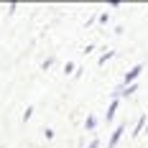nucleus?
I'll return each mask as SVG.
<instances>
[{"mask_svg": "<svg viewBox=\"0 0 148 148\" xmlns=\"http://www.w3.org/2000/svg\"><path fill=\"white\" fill-rule=\"evenodd\" d=\"M100 146V140H92V143H89V148H97Z\"/></svg>", "mask_w": 148, "mask_h": 148, "instance_id": "obj_8", "label": "nucleus"}, {"mask_svg": "<svg viewBox=\"0 0 148 148\" xmlns=\"http://www.w3.org/2000/svg\"><path fill=\"white\" fill-rule=\"evenodd\" d=\"M118 105H120V100H112V102H110V107H107V120H112L115 110H118Z\"/></svg>", "mask_w": 148, "mask_h": 148, "instance_id": "obj_4", "label": "nucleus"}, {"mask_svg": "<svg viewBox=\"0 0 148 148\" xmlns=\"http://www.w3.org/2000/svg\"><path fill=\"white\" fill-rule=\"evenodd\" d=\"M143 125H146V115H140V118H138V123H135V130H133V135H135V138L140 135V130H143Z\"/></svg>", "mask_w": 148, "mask_h": 148, "instance_id": "obj_3", "label": "nucleus"}, {"mask_svg": "<svg viewBox=\"0 0 148 148\" xmlns=\"http://www.w3.org/2000/svg\"><path fill=\"white\" fill-rule=\"evenodd\" d=\"M120 135H123V128H115V133H112V138H110V143H107V148H115V146H118Z\"/></svg>", "mask_w": 148, "mask_h": 148, "instance_id": "obj_2", "label": "nucleus"}, {"mask_svg": "<svg viewBox=\"0 0 148 148\" xmlns=\"http://www.w3.org/2000/svg\"><path fill=\"white\" fill-rule=\"evenodd\" d=\"M31 115H33V107H26V112H23V120H28Z\"/></svg>", "mask_w": 148, "mask_h": 148, "instance_id": "obj_7", "label": "nucleus"}, {"mask_svg": "<svg viewBox=\"0 0 148 148\" xmlns=\"http://www.w3.org/2000/svg\"><path fill=\"white\" fill-rule=\"evenodd\" d=\"M95 125H97V120H95V118H87V123H84V128H87V130H92Z\"/></svg>", "mask_w": 148, "mask_h": 148, "instance_id": "obj_5", "label": "nucleus"}, {"mask_svg": "<svg viewBox=\"0 0 148 148\" xmlns=\"http://www.w3.org/2000/svg\"><path fill=\"white\" fill-rule=\"evenodd\" d=\"M110 56H112V51H105V54H102V59L97 61V64H100V66H102V64H105V61H107V59H110Z\"/></svg>", "mask_w": 148, "mask_h": 148, "instance_id": "obj_6", "label": "nucleus"}, {"mask_svg": "<svg viewBox=\"0 0 148 148\" xmlns=\"http://www.w3.org/2000/svg\"><path fill=\"white\" fill-rule=\"evenodd\" d=\"M140 72H143V64H135L133 69H130V72L125 74V87H128V82H135V77H138Z\"/></svg>", "mask_w": 148, "mask_h": 148, "instance_id": "obj_1", "label": "nucleus"}]
</instances>
